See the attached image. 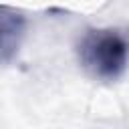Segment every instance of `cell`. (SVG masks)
Returning a JSON list of instances; mask_svg holds the SVG:
<instances>
[{
	"label": "cell",
	"instance_id": "obj_1",
	"mask_svg": "<svg viewBox=\"0 0 129 129\" xmlns=\"http://www.w3.org/2000/svg\"><path fill=\"white\" fill-rule=\"evenodd\" d=\"M127 36L119 28H89L77 42L79 64L97 81H117L127 69Z\"/></svg>",
	"mask_w": 129,
	"mask_h": 129
},
{
	"label": "cell",
	"instance_id": "obj_2",
	"mask_svg": "<svg viewBox=\"0 0 129 129\" xmlns=\"http://www.w3.org/2000/svg\"><path fill=\"white\" fill-rule=\"evenodd\" d=\"M28 18L20 8L0 6V64H8L18 54L26 36Z\"/></svg>",
	"mask_w": 129,
	"mask_h": 129
}]
</instances>
